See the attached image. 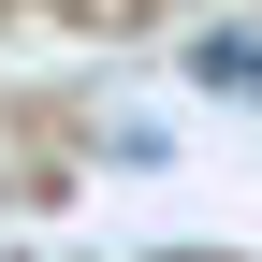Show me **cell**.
Wrapping results in <instances>:
<instances>
[{
    "mask_svg": "<svg viewBox=\"0 0 262 262\" xmlns=\"http://www.w3.org/2000/svg\"><path fill=\"white\" fill-rule=\"evenodd\" d=\"M204 88H233V102H262V44H248V29H219V44H204Z\"/></svg>",
    "mask_w": 262,
    "mask_h": 262,
    "instance_id": "cell-1",
    "label": "cell"
}]
</instances>
